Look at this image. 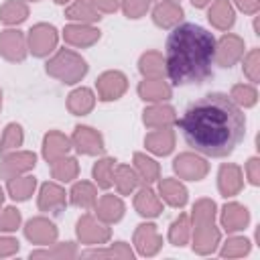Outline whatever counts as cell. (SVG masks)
<instances>
[{
    "mask_svg": "<svg viewBox=\"0 0 260 260\" xmlns=\"http://www.w3.org/2000/svg\"><path fill=\"white\" fill-rule=\"evenodd\" d=\"M160 189H162L165 197H167L173 205H183V203L187 201V193H185V189H183L181 185H177V183L165 181V183L160 185Z\"/></svg>",
    "mask_w": 260,
    "mask_h": 260,
    "instance_id": "8fae6325",
    "label": "cell"
},
{
    "mask_svg": "<svg viewBox=\"0 0 260 260\" xmlns=\"http://www.w3.org/2000/svg\"><path fill=\"white\" fill-rule=\"evenodd\" d=\"M234 93L240 95L238 102H242V104H246V106H252V104L256 102V93H254V89H250V87H236Z\"/></svg>",
    "mask_w": 260,
    "mask_h": 260,
    "instance_id": "44dd1931",
    "label": "cell"
},
{
    "mask_svg": "<svg viewBox=\"0 0 260 260\" xmlns=\"http://www.w3.org/2000/svg\"><path fill=\"white\" fill-rule=\"evenodd\" d=\"M14 250H18V242L8 240V238H0V256L10 254V252H14Z\"/></svg>",
    "mask_w": 260,
    "mask_h": 260,
    "instance_id": "cb8c5ba5",
    "label": "cell"
},
{
    "mask_svg": "<svg viewBox=\"0 0 260 260\" xmlns=\"http://www.w3.org/2000/svg\"><path fill=\"white\" fill-rule=\"evenodd\" d=\"M207 0H193V4H197V6H203Z\"/></svg>",
    "mask_w": 260,
    "mask_h": 260,
    "instance_id": "4316f807",
    "label": "cell"
},
{
    "mask_svg": "<svg viewBox=\"0 0 260 260\" xmlns=\"http://www.w3.org/2000/svg\"><path fill=\"white\" fill-rule=\"evenodd\" d=\"M240 175H238V169L236 167H223L221 169V175H219V185H221V191L228 195V193H234L238 191L240 187Z\"/></svg>",
    "mask_w": 260,
    "mask_h": 260,
    "instance_id": "30bf717a",
    "label": "cell"
},
{
    "mask_svg": "<svg viewBox=\"0 0 260 260\" xmlns=\"http://www.w3.org/2000/svg\"><path fill=\"white\" fill-rule=\"evenodd\" d=\"M30 41H32V51H35V55H45L47 51H49V47H53V43H55V30L49 26L47 30H45V37H37V35H30Z\"/></svg>",
    "mask_w": 260,
    "mask_h": 260,
    "instance_id": "7c38bea8",
    "label": "cell"
},
{
    "mask_svg": "<svg viewBox=\"0 0 260 260\" xmlns=\"http://www.w3.org/2000/svg\"><path fill=\"white\" fill-rule=\"evenodd\" d=\"M179 128L195 150L209 156H225L244 138L246 120L228 95L209 93L185 110Z\"/></svg>",
    "mask_w": 260,
    "mask_h": 260,
    "instance_id": "6da1fadb",
    "label": "cell"
},
{
    "mask_svg": "<svg viewBox=\"0 0 260 260\" xmlns=\"http://www.w3.org/2000/svg\"><path fill=\"white\" fill-rule=\"evenodd\" d=\"M142 10H144V2H140V0H126V12H128L130 16L136 18Z\"/></svg>",
    "mask_w": 260,
    "mask_h": 260,
    "instance_id": "603a6c76",
    "label": "cell"
},
{
    "mask_svg": "<svg viewBox=\"0 0 260 260\" xmlns=\"http://www.w3.org/2000/svg\"><path fill=\"white\" fill-rule=\"evenodd\" d=\"M110 167H112V160H102V162H98L95 165V169H93V175H95V179H100V185L102 187H108L110 185Z\"/></svg>",
    "mask_w": 260,
    "mask_h": 260,
    "instance_id": "ac0fdd59",
    "label": "cell"
},
{
    "mask_svg": "<svg viewBox=\"0 0 260 260\" xmlns=\"http://www.w3.org/2000/svg\"><path fill=\"white\" fill-rule=\"evenodd\" d=\"M240 8L246 10V12H254L258 8V0H238Z\"/></svg>",
    "mask_w": 260,
    "mask_h": 260,
    "instance_id": "d4e9b609",
    "label": "cell"
},
{
    "mask_svg": "<svg viewBox=\"0 0 260 260\" xmlns=\"http://www.w3.org/2000/svg\"><path fill=\"white\" fill-rule=\"evenodd\" d=\"M65 197L61 193V189H57L55 185H45L43 187V195H41V207L43 209H59L63 205Z\"/></svg>",
    "mask_w": 260,
    "mask_h": 260,
    "instance_id": "52a82bcc",
    "label": "cell"
},
{
    "mask_svg": "<svg viewBox=\"0 0 260 260\" xmlns=\"http://www.w3.org/2000/svg\"><path fill=\"white\" fill-rule=\"evenodd\" d=\"M248 221V213L246 209H242L240 205H228L225 213H223V223L228 230H240L244 228Z\"/></svg>",
    "mask_w": 260,
    "mask_h": 260,
    "instance_id": "8992f818",
    "label": "cell"
},
{
    "mask_svg": "<svg viewBox=\"0 0 260 260\" xmlns=\"http://www.w3.org/2000/svg\"><path fill=\"white\" fill-rule=\"evenodd\" d=\"M248 252V242L246 240H232L230 246H225L223 254H246Z\"/></svg>",
    "mask_w": 260,
    "mask_h": 260,
    "instance_id": "7402d4cb",
    "label": "cell"
},
{
    "mask_svg": "<svg viewBox=\"0 0 260 260\" xmlns=\"http://www.w3.org/2000/svg\"><path fill=\"white\" fill-rule=\"evenodd\" d=\"M177 18H181V8H177L175 4L165 2V4H160V6L154 10V20H156L158 24H162V26L173 24Z\"/></svg>",
    "mask_w": 260,
    "mask_h": 260,
    "instance_id": "9c48e42d",
    "label": "cell"
},
{
    "mask_svg": "<svg viewBox=\"0 0 260 260\" xmlns=\"http://www.w3.org/2000/svg\"><path fill=\"white\" fill-rule=\"evenodd\" d=\"M20 221V215L16 209H6L4 215H0V230H14Z\"/></svg>",
    "mask_w": 260,
    "mask_h": 260,
    "instance_id": "d6986e66",
    "label": "cell"
},
{
    "mask_svg": "<svg viewBox=\"0 0 260 260\" xmlns=\"http://www.w3.org/2000/svg\"><path fill=\"white\" fill-rule=\"evenodd\" d=\"M124 75L120 73H106L102 79H100V89H102V95L104 100H112L116 98L118 93H122L124 89Z\"/></svg>",
    "mask_w": 260,
    "mask_h": 260,
    "instance_id": "3957f363",
    "label": "cell"
},
{
    "mask_svg": "<svg viewBox=\"0 0 260 260\" xmlns=\"http://www.w3.org/2000/svg\"><path fill=\"white\" fill-rule=\"evenodd\" d=\"M57 2H63V0H57Z\"/></svg>",
    "mask_w": 260,
    "mask_h": 260,
    "instance_id": "83f0119b",
    "label": "cell"
},
{
    "mask_svg": "<svg viewBox=\"0 0 260 260\" xmlns=\"http://www.w3.org/2000/svg\"><path fill=\"white\" fill-rule=\"evenodd\" d=\"M136 160H138V167L142 169V173L146 175V181H152L154 175H156V167L152 165V160H148V158H144L140 154H136Z\"/></svg>",
    "mask_w": 260,
    "mask_h": 260,
    "instance_id": "ffe728a7",
    "label": "cell"
},
{
    "mask_svg": "<svg viewBox=\"0 0 260 260\" xmlns=\"http://www.w3.org/2000/svg\"><path fill=\"white\" fill-rule=\"evenodd\" d=\"M73 201H75L77 205H83V207L91 205V203H93V191H91V187H89L87 183L75 185V189H73Z\"/></svg>",
    "mask_w": 260,
    "mask_h": 260,
    "instance_id": "5bb4252c",
    "label": "cell"
},
{
    "mask_svg": "<svg viewBox=\"0 0 260 260\" xmlns=\"http://www.w3.org/2000/svg\"><path fill=\"white\" fill-rule=\"evenodd\" d=\"M32 187H35V179L16 181V183L12 181V183H10V193H12V197H14V199H26V197L30 195Z\"/></svg>",
    "mask_w": 260,
    "mask_h": 260,
    "instance_id": "9a60e30c",
    "label": "cell"
},
{
    "mask_svg": "<svg viewBox=\"0 0 260 260\" xmlns=\"http://www.w3.org/2000/svg\"><path fill=\"white\" fill-rule=\"evenodd\" d=\"M140 93L144 95V100L148 98V100H158V98H167L169 95V89L160 83V85H156V87H152V83H142L140 85Z\"/></svg>",
    "mask_w": 260,
    "mask_h": 260,
    "instance_id": "e0dca14e",
    "label": "cell"
},
{
    "mask_svg": "<svg viewBox=\"0 0 260 260\" xmlns=\"http://www.w3.org/2000/svg\"><path fill=\"white\" fill-rule=\"evenodd\" d=\"M215 41L199 24L177 26L167 41V71L175 85L201 83L211 73Z\"/></svg>",
    "mask_w": 260,
    "mask_h": 260,
    "instance_id": "7a4b0ae2",
    "label": "cell"
},
{
    "mask_svg": "<svg viewBox=\"0 0 260 260\" xmlns=\"http://www.w3.org/2000/svg\"><path fill=\"white\" fill-rule=\"evenodd\" d=\"M136 205H138L140 213H144V215H156L158 213V203L150 191H142L136 199Z\"/></svg>",
    "mask_w": 260,
    "mask_h": 260,
    "instance_id": "4fadbf2b",
    "label": "cell"
},
{
    "mask_svg": "<svg viewBox=\"0 0 260 260\" xmlns=\"http://www.w3.org/2000/svg\"><path fill=\"white\" fill-rule=\"evenodd\" d=\"M142 230H144V234H146V242H148V236H150L154 230H152V225H142ZM156 246H158V244H154V248H156ZM154 248H148L146 244H142V248H140V250H142L144 254H150V252H154Z\"/></svg>",
    "mask_w": 260,
    "mask_h": 260,
    "instance_id": "484cf974",
    "label": "cell"
},
{
    "mask_svg": "<svg viewBox=\"0 0 260 260\" xmlns=\"http://www.w3.org/2000/svg\"><path fill=\"white\" fill-rule=\"evenodd\" d=\"M26 236L37 242H47L49 238H55V228L43 219H35L26 225Z\"/></svg>",
    "mask_w": 260,
    "mask_h": 260,
    "instance_id": "5b68a950",
    "label": "cell"
},
{
    "mask_svg": "<svg viewBox=\"0 0 260 260\" xmlns=\"http://www.w3.org/2000/svg\"><path fill=\"white\" fill-rule=\"evenodd\" d=\"M102 215L106 219H118L122 215V203L118 199H112V197L104 199L102 201Z\"/></svg>",
    "mask_w": 260,
    "mask_h": 260,
    "instance_id": "2e32d148",
    "label": "cell"
},
{
    "mask_svg": "<svg viewBox=\"0 0 260 260\" xmlns=\"http://www.w3.org/2000/svg\"><path fill=\"white\" fill-rule=\"evenodd\" d=\"M209 20H213L221 28H225V26H230L234 22V14H232V8L228 6V0H219L213 6V10L209 12Z\"/></svg>",
    "mask_w": 260,
    "mask_h": 260,
    "instance_id": "ba28073f",
    "label": "cell"
},
{
    "mask_svg": "<svg viewBox=\"0 0 260 260\" xmlns=\"http://www.w3.org/2000/svg\"><path fill=\"white\" fill-rule=\"evenodd\" d=\"M75 142H77V148L83 150V152H95V150H102V138L91 132L89 128H77L75 132Z\"/></svg>",
    "mask_w": 260,
    "mask_h": 260,
    "instance_id": "277c9868",
    "label": "cell"
}]
</instances>
